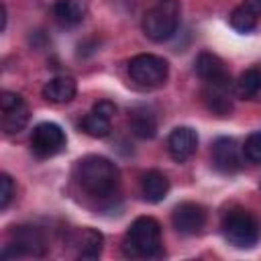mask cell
Returning <instances> with one entry per match:
<instances>
[{"label": "cell", "mask_w": 261, "mask_h": 261, "mask_svg": "<svg viewBox=\"0 0 261 261\" xmlns=\"http://www.w3.org/2000/svg\"><path fill=\"white\" fill-rule=\"evenodd\" d=\"M77 181L82 190L94 198H108L114 194L118 186V167L102 157V155H88L77 161Z\"/></svg>", "instance_id": "cell-1"}, {"label": "cell", "mask_w": 261, "mask_h": 261, "mask_svg": "<svg viewBox=\"0 0 261 261\" xmlns=\"http://www.w3.org/2000/svg\"><path fill=\"white\" fill-rule=\"evenodd\" d=\"M122 251L133 259H149L161 253V226L151 216H139L126 228Z\"/></svg>", "instance_id": "cell-2"}, {"label": "cell", "mask_w": 261, "mask_h": 261, "mask_svg": "<svg viewBox=\"0 0 261 261\" xmlns=\"http://www.w3.org/2000/svg\"><path fill=\"white\" fill-rule=\"evenodd\" d=\"M179 22V2L177 0H161L157 6L149 8L143 16V33L155 41L163 43L173 37Z\"/></svg>", "instance_id": "cell-3"}, {"label": "cell", "mask_w": 261, "mask_h": 261, "mask_svg": "<svg viewBox=\"0 0 261 261\" xmlns=\"http://www.w3.org/2000/svg\"><path fill=\"white\" fill-rule=\"evenodd\" d=\"M222 237L237 249H251L259 241V222L243 208H234L222 218Z\"/></svg>", "instance_id": "cell-4"}, {"label": "cell", "mask_w": 261, "mask_h": 261, "mask_svg": "<svg viewBox=\"0 0 261 261\" xmlns=\"http://www.w3.org/2000/svg\"><path fill=\"white\" fill-rule=\"evenodd\" d=\"M167 75H169V63L159 55L141 53L128 61V77L141 88L163 86Z\"/></svg>", "instance_id": "cell-5"}, {"label": "cell", "mask_w": 261, "mask_h": 261, "mask_svg": "<svg viewBox=\"0 0 261 261\" xmlns=\"http://www.w3.org/2000/svg\"><path fill=\"white\" fill-rule=\"evenodd\" d=\"M47 251L45 237L41 228L31 224H20L10 230V243L2 249L4 259H16V257H43Z\"/></svg>", "instance_id": "cell-6"}, {"label": "cell", "mask_w": 261, "mask_h": 261, "mask_svg": "<svg viewBox=\"0 0 261 261\" xmlns=\"http://www.w3.org/2000/svg\"><path fill=\"white\" fill-rule=\"evenodd\" d=\"M31 149L41 159L53 157L65 149V133L55 122H41L33 128Z\"/></svg>", "instance_id": "cell-7"}, {"label": "cell", "mask_w": 261, "mask_h": 261, "mask_svg": "<svg viewBox=\"0 0 261 261\" xmlns=\"http://www.w3.org/2000/svg\"><path fill=\"white\" fill-rule=\"evenodd\" d=\"M173 228L179 234H196L206 224V208L196 202H181L171 214Z\"/></svg>", "instance_id": "cell-8"}, {"label": "cell", "mask_w": 261, "mask_h": 261, "mask_svg": "<svg viewBox=\"0 0 261 261\" xmlns=\"http://www.w3.org/2000/svg\"><path fill=\"white\" fill-rule=\"evenodd\" d=\"M241 147L230 137H218L212 145V165L220 173H234L243 165Z\"/></svg>", "instance_id": "cell-9"}, {"label": "cell", "mask_w": 261, "mask_h": 261, "mask_svg": "<svg viewBox=\"0 0 261 261\" xmlns=\"http://www.w3.org/2000/svg\"><path fill=\"white\" fill-rule=\"evenodd\" d=\"M196 147H198V133L192 126H175L169 133L167 151L173 161L177 163L188 161L196 153Z\"/></svg>", "instance_id": "cell-10"}, {"label": "cell", "mask_w": 261, "mask_h": 261, "mask_svg": "<svg viewBox=\"0 0 261 261\" xmlns=\"http://www.w3.org/2000/svg\"><path fill=\"white\" fill-rule=\"evenodd\" d=\"M204 104L216 116H228L232 112V98H230V80L222 82H206L202 92Z\"/></svg>", "instance_id": "cell-11"}, {"label": "cell", "mask_w": 261, "mask_h": 261, "mask_svg": "<svg viewBox=\"0 0 261 261\" xmlns=\"http://www.w3.org/2000/svg\"><path fill=\"white\" fill-rule=\"evenodd\" d=\"M90 8V0H55L53 16L61 27H75L80 24Z\"/></svg>", "instance_id": "cell-12"}, {"label": "cell", "mask_w": 261, "mask_h": 261, "mask_svg": "<svg viewBox=\"0 0 261 261\" xmlns=\"http://www.w3.org/2000/svg\"><path fill=\"white\" fill-rule=\"evenodd\" d=\"M77 86L73 82V77L69 75H57L51 77L45 86H43V98L53 102V104H67L75 98Z\"/></svg>", "instance_id": "cell-13"}, {"label": "cell", "mask_w": 261, "mask_h": 261, "mask_svg": "<svg viewBox=\"0 0 261 261\" xmlns=\"http://www.w3.org/2000/svg\"><path fill=\"white\" fill-rule=\"evenodd\" d=\"M196 73L200 75V80L204 82H222V80H230L226 67H224V61L214 55V53H200L196 57Z\"/></svg>", "instance_id": "cell-14"}, {"label": "cell", "mask_w": 261, "mask_h": 261, "mask_svg": "<svg viewBox=\"0 0 261 261\" xmlns=\"http://www.w3.org/2000/svg\"><path fill=\"white\" fill-rule=\"evenodd\" d=\"M75 247H77V257L80 259H86V261H94L102 255V247H104V237L100 230L96 228H82L77 232V239H75Z\"/></svg>", "instance_id": "cell-15"}, {"label": "cell", "mask_w": 261, "mask_h": 261, "mask_svg": "<svg viewBox=\"0 0 261 261\" xmlns=\"http://www.w3.org/2000/svg\"><path fill=\"white\" fill-rule=\"evenodd\" d=\"M141 192H143L145 200L161 202L169 192V179L161 171L151 169V171L143 173V177H141Z\"/></svg>", "instance_id": "cell-16"}, {"label": "cell", "mask_w": 261, "mask_h": 261, "mask_svg": "<svg viewBox=\"0 0 261 261\" xmlns=\"http://www.w3.org/2000/svg\"><path fill=\"white\" fill-rule=\"evenodd\" d=\"M128 124H130V130L135 137L147 141V139H153L157 135V118L151 110L147 108H135L130 112V118H128Z\"/></svg>", "instance_id": "cell-17"}, {"label": "cell", "mask_w": 261, "mask_h": 261, "mask_svg": "<svg viewBox=\"0 0 261 261\" xmlns=\"http://www.w3.org/2000/svg\"><path fill=\"white\" fill-rule=\"evenodd\" d=\"M261 92V67H249L239 75L237 82V96L251 100Z\"/></svg>", "instance_id": "cell-18"}, {"label": "cell", "mask_w": 261, "mask_h": 261, "mask_svg": "<svg viewBox=\"0 0 261 261\" xmlns=\"http://www.w3.org/2000/svg\"><path fill=\"white\" fill-rule=\"evenodd\" d=\"M2 114H4V116H2V128H4V133H8V135L20 133V130L27 126L29 116H31L29 106H27L24 102H22V104H18L16 108L4 110Z\"/></svg>", "instance_id": "cell-19"}, {"label": "cell", "mask_w": 261, "mask_h": 261, "mask_svg": "<svg viewBox=\"0 0 261 261\" xmlns=\"http://www.w3.org/2000/svg\"><path fill=\"white\" fill-rule=\"evenodd\" d=\"M82 128H84L86 135H90L94 139H102V137H108L110 135L112 122H110V118H106V116H102V114H98V112L92 110L90 114L84 116Z\"/></svg>", "instance_id": "cell-20"}, {"label": "cell", "mask_w": 261, "mask_h": 261, "mask_svg": "<svg viewBox=\"0 0 261 261\" xmlns=\"http://www.w3.org/2000/svg\"><path fill=\"white\" fill-rule=\"evenodd\" d=\"M230 27L239 33H251L255 27H257V16L247 10L245 6H237L232 12H230Z\"/></svg>", "instance_id": "cell-21"}, {"label": "cell", "mask_w": 261, "mask_h": 261, "mask_svg": "<svg viewBox=\"0 0 261 261\" xmlns=\"http://www.w3.org/2000/svg\"><path fill=\"white\" fill-rule=\"evenodd\" d=\"M243 155L253 163H261V130H255L247 137L243 145Z\"/></svg>", "instance_id": "cell-22"}, {"label": "cell", "mask_w": 261, "mask_h": 261, "mask_svg": "<svg viewBox=\"0 0 261 261\" xmlns=\"http://www.w3.org/2000/svg\"><path fill=\"white\" fill-rule=\"evenodd\" d=\"M12 196H14V181H12V177L8 173H2L0 175V208L2 210L8 208Z\"/></svg>", "instance_id": "cell-23"}, {"label": "cell", "mask_w": 261, "mask_h": 261, "mask_svg": "<svg viewBox=\"0 0 261 261\" xmlns=\"http://www.w3.org/2000/svg\"><path fill=\"white\" fill-rule=\"evenodd\" d=\"M22 102H24L22 96L16 94V92H8V90H4V92L0 94V108H2V112H4V110H10V108H16V106L22 104Z\"/></svg>", "instance_id": "cell-24"}, {"label": "cell", "mask_w": 261, "mask_h": 261, "mask_svg": "<svg viewBox=\"0 0 261 261\" xmlns=\"http://www.w3.org/2000/svg\"><path fill=\"white\" fill-rule=\"evenodd\" d=\"M92 110L98 112V114H102V116H106V118H110V120H112L114 114H116V106H114L112 102H108V100H100V102H96Z\"/></svg>", "instance_id": "cell-25"}, {"label": "cell", "mask_w": 261, "mask_h": 261, "mask_svg": "<svg viewBox=\"0 0 261 261\" xmlns=\"http://www.w3.org/2000/svg\"><path fill=\"white\" fill-rule=\"evenodd\" d=\"M243 6L251 10L255 16H261V0H243Z\"/></svg>", "instance_id": "cell-26"}, {"label": "cell", "mask_w": 261, "mask_h": 261, "mask_svg": "<svg viewBox=\"0 0 261 261\" xmlns=\"http://www.w3.org/2000/svg\"><path fill=\"white\" fill-rule=\"evenodd\" d=\"M159 2H161V0H159Z\"/></svg>", "instance_id": "cell-27"}]
</instances>
